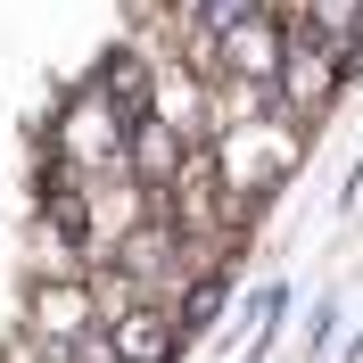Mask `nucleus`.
Here are the masks:
<instances>
[{
	"instance_id": "1",
	"label": "nucleus",
	"mask_w": 363,
	"mask_h": 363,
	"mask_svg": "<svg viewBox=\"0 0 363 363\" xmlns=\"http://www.w3.org/2000/svg\"><path fill=\"white\" fill-rule=\"evenodd\" d=\"M297 157H306V124L297 116H256V124H223V133H206V182H215V199L240 215L248 199H264V190H281V182L297 174Z\"/></svg>"
},
{
	"instance_id": "2",
	"label": "nucleus",
	"mask_w": 363,
	"mask_h": 363,
	"mask_svg": "<svg viewBox=\"0 0 363 363\" xmlns=\"http://www.w3.org/2000/svg\"><path fill=\"white\" fill-rule=\"evenodd\" d=\"M339 74H347V50L322 42L314 25H281V67H272V108L314 124L330 99H339Z\"/></svg>"
},
{
	"instance_id": "3",
	"label": "nucleus",
	"mask_w": 363,
	"mask_h": 363,
	"mask_svg": "<svg viewBox=\"0 0 363 363\" xmlns=\"http://www.w3.org/2000/svg\"><path fill=\"white\" fill-rule=\"evenodd\" d=\"M58 157H67L74 182L124 174V116H116L99 91H74V99H67V116H58Z\"/></svg>"
},
{
	"instance_id": "4",
	"label": "nucleus",
	"mask_w": 363,
	"mask_h": 363,
	"mask_svg": "<svg viewBox=\"0 0 363 363\" xmlns=\"http://www.w3.org/2000/svg\"><path fill=\"white\" fill-rule=\"evenodd\" d=\"M91 322H99V306H91V281H83V272H42V281H33V297H25V339L74 347Z\"/></svg>"
},
{
	"instance_id": "5",
	"label": "nucleus",
	"mask_w": 363,
	"mask_h": 363,
	"mask_svg": "<svg viewBox=\"0 0 363 363\" xmlns=\"http://www.w3.org/2000/svg\"><path fill=\"white\" fill-rule=\"evenodd\" d=\"M206 58H215V74H248V83H272V67H281V17H264V0H256L248 17H231L215 42H206Z\"/></svg>"
},
{
	"instance_id": "6",
	"label": "nucleus",
	"mask_w": 363,
	"mask_h": 363,
	"mask_svg": "<svg viewBox=\"0 0 363 363\" xmlns=\"http://www.w3.org/2000/svg\"><path fill=\"white\" fill-rule=\"evenodd\" d=\"M99 330H108V347H116L124 363H174V347H182L174 314H165L157 297H133V306L99 314Z\"/></svg>"
},
{
	"instance_id": "7",
	"label": "nucleus",
	"mask_w": 363,
	"mask_h": 363,
	"mask_svg": "<svg viewBox=\"0 0 363 363\" xmlns=\"http://www.w3.org/2000/svg\"><path fill=\"white\" fill-rule=\"evenodd\" d=\"M182 157H190V140H182L174 124H157V116H133V124H124V174L133 182L165 190V182L182 174Z\"/></svg>"
},
{
	"instance_id": "8",
	"label": "nucleus",
	"mask_w": 363,
	"mask_h": 363,
	"mask_svg": "<svg viewBox=\"0 0 363 363\" xmlns=\"http://www.w3.org/2000/svg\"><path fill=\"white\" fill-rule=\"evenodd\" d=\"M157 124H174L182 140H206V83H190L182 67H149V108Z\"/></svg>"
},
{
	"instance_id": "9",
	"label": "nucleus",
	"mask_w": 363,
	"mask_h": 363,
	"mask_svg": "<svg viewBox=\"0 0 363 363\" xmlns=\"http://www.w3.org/2000/svg\"><path fill=\"white\" fill-rule=\"evenodd\" d=\"M91 91H99V99H108V108L124 116V124H133V116L149 108V58H133V50H124V58H108Z\"/></svg>"
},
{
	"instance_id": "10",
	"label": "nucleus",
	"mask_w": 363,
	"mask_h": 363,
	"mask_svg": "<svg viewBox=\"0 0 363 363\" xmlns=\"http://www.w3.org/2000/svg\"><path fill=\"white\" fill-rule=\"evenodd\" d=\"M248 9H256V0H182V17L199 25L206 42H215V33H223V25H231V17H248Z\"/></svg>"
},
{
	"instance_id": "11",
	"label": "nucleus",
	"mask_w": 363,
	"mask_h": 363,
	"mask_svg": "<svg viewBox=\"0 0 363 363\" xmlns=\"http://www.w3.org/2000/svg\"><path fill=\"white\" fill-rule=\"evenodd\" d=\"M9 363H83V355H74V347H50V339H17Z\"/></svg>"
},
{
	"instance_id": "12",
	"label": "nucleus",
	"mask_w": 363,
	"mask_h": 363,
	"mask_svg": "<svg viewBox=\"0 0 363 363\" xmlns=\"http://www.w3.org/2000/svg\"><path fill=\"white\" fill-rule=\"evenodd\" d=\"M74 355H83V363H124V355H116V347H108V330H99V322H91L83 339H74Z\"/></svg>"
}]
</instances>
